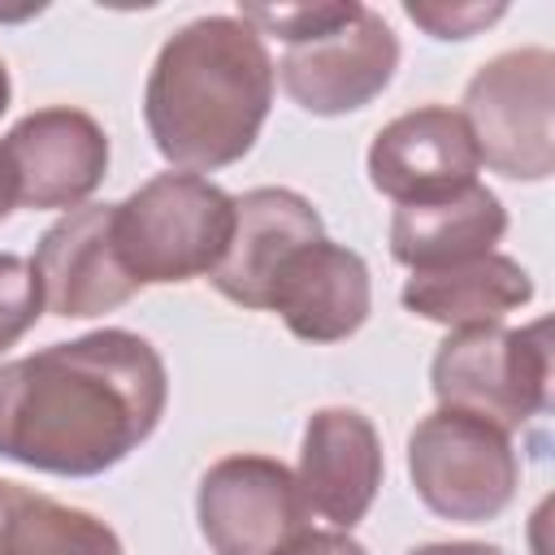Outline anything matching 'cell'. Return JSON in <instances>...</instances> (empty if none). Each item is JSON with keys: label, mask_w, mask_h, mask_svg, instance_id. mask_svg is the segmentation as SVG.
<instances>
[{"label": "cell", "mask_w": 555, "mask_h": 555, "mask_svg": "<svg viewBox=\"0 0 555 555\" xmlns=\"http://www.w3.org/2000/svg\"><path fill=\"white\" fill-rule=\"evenodd\" d=\"M273 56L243 17H195L173 30L143 87V121L156 152L182 173L243 160L273 104Z\"/></svg>", "instance_id": "2"}, {"label": "cell", "mask_w": 555, "mask_h": 555, "mask_svg": "<svg viewBox=\"0 0 555 555\" xmlns=\"http://www.w3.org/2000/svg\"><path fill=\"white\" fill-rule=\"evenodd\" d=\"M0 160L22 208H82L108 173V134L82 108L26 113L4 139Z\"/></svg>", "instance_id": "9"}, {"label": "cell", "mask_w": 555, "mask_h": 555, "mask_svg": "<svg viewBox=\"0 0 555 555\" xmlns=\"http://www.w3.org/2000/svg\"><path fill=\"white\" fill-rule=\"evenodd\" d=\"M278 555H369V551L343 529H308L291 546H282Z\"/></svg>", "instance_id": "21"}, {"label": "cell", "mask_w": 555, "mask_h": 555, "mask_svg": "<svg viewBox=\"0 0 555 555\" xmlns=\"http://www.w3.org/2000/svg\"><path fill=\"white\" fill-rule=\"evenodd\" d=\"M468 134L481 165L512 182H542L555 169V52L512 48L490 56L464 87Z\"/></svg>", "instance_id": "5"}, {"label": "cell", "mask_w": 555, "mask_h": 555, "mask_svg": "<svg viewBox=\"0 0 555 555\" xmlns=\"http://www.w3.org/2000/svg\"><path fill=\"white\" fill-rule=\"evenodd\" d=\"M13 204H17V195H13V178H9V169H4V160H0V221L13 212Z\"/></svg>", "instance_id": "23"}, {"label": "cell", "mask_w": 555, "mask_h": 555, "mask_svg": "<svg viewBox=\"0 0 555 555\" xmlns=\"http://www.w3.org/2000/svg\"><path fill=\"white\" fill-rule=\"evenodd\" d=\"M0 555H121V538L82 507L4 481Z\"/></svg>", "instance_id": "17"}, {"label": "cell", "mask_w": 555, "mask_h": 555, "mask_svg": "<svg viewBox=\"0 0 555 555\" xmlns=\"http://www.w3.org/2000/svg\"><path fill=\"white\" fill-rule=\"evenodd\" d=\"M356 9L360 4H351V0L347 4H278V9H256L251 4V9H238V17L247 26H256L260 39L264 35H278L286 48H295V43H308V39L343 26Z\"/></svg>", "instance_id": "18"}, {"label": "cell", "mask_w": 555, "mask_h": 555, "mask_svg": "<svg viewBox=\"0 0 555 555\" xmlns=\"http://www.w3.org/2000/svg\"><path fill=\"white\" fill-rule=\"evenodd\" d=\"M113 212L117 204H82L43 230L30 264L52 317L87 321L139 295L113 243Z\"/></svg>", "instance_id": "11"}, {"label": "cell", "mask_w": 555, "mask_h": 555, "mask_svg": "<svg viewBox=\"0 0 555 555\" xmlns=\"http://www.w3.org/2000/svg\"><path fill=\"white\" fill-rule=\"evenodd\" d=\"M199 533L212 555H278L308 533L295 473L273 455H225L199 477Z\"/></svg>", "instance_id": "7"}, {"label": "cell", "mask_w": 555, "mask_h": 555, "mask_svg": "<svg viewBox=\"0 0 555 555\" xmlns=\"http://www.w3.org/2000/svg\"><path fill=\"white\" fill-rule=\"evenodd\" d=\"M403 308L451 325V330H473V325H499L507 312L525 308L533 299V278L520 260L486 251L447 269L412 273L403 282Z\"/></svg>", "instance_id": "16"}, {"label": "cell", "mask_w": 555, "mask_h": 555, "mask_svg": "<svg viewBox=\"0 0 555 555\" xmlns=\"http://www.w3.org/2000/svg\"><path fill=\"white\" fill-rule=\"evenodd\" d=\"M481 156L460 108L425 104L386 121L369 143V182L395 204H425L477 182Z\"/></svg>", "instance_id": "10"}, {"label": "cell", "mask_w": 555, "mask_h": 555, "mask_svg": "<svg viewBox=\"0 0 555 555\" xmlns=\"http://www.w3.org/2000/svg\"><path fill=\"white\" fill-rule=\"evenodd\" d=\"M551 325L525 330L473 325L451 330L429 364L438 408H455L499 425L503 434L542 416L551 403Z\"/></svg>", "instance_id": "4"}, {"label": "cell", "mask_w": 555, "mask_h": 555, "mask_svg": "<svg viewBox=\"0 0 555 555\" xmlns=\"http://www.w3.org/2000/svg\"><path fill=\"white\" fill-rule=\"evenodd\" d=\"M9 91H13V87H9V69H4V61H0V113L9 108Z\"/></svg>", "instance_id": "24"}, {"label": "cell", "mask_w": 555, "mask_h": 555, "mask_svg": "<svg viewBox=\"0 0 555 555\" xmlns=\"http://www.w3.org/2000/svg\"><path fill=\"white\" fill-rule=\"evenodd\" d=\"M403 13L425 26L434 39H468L477 30H486L490 22H499L507 13V4H425V0H408Z\"/></svg>", "instance_id": "20"}, {"label": "cell", "mask_w": 555, "mask_h": 555, "mask_svg": "<svg viewBox=\"0 0 555 555\" xmlns=\"http://www.w3.org/2000/svg\"><path fill=\"white\" fill-rule=\"evenodd\" d=\"M386 460L373 421L356 408H317L304 425L299 447V490L308 512L325 516L338 529L364 520L377 499Z\"/></svg>", "instance_id": "13"}, {"label": "cell", "mask_w": 555, "mask_h": 555, "mask_svg": "<svg viewBox=\"0 0 555 555\" xmlns=\"http://www.w3.org/2000/svg\"><path fill=\"white\" fill-rule=\"evenodd\" d=\"M503 234H507V208L490 186L473 182L442 199L399 204L390 217V256L412 273H429L494 251Z\"/></svg>", "instance_id": "15"}, {"label": "cell", "mask_w": 555, "mask_h": 555, "mask_svg": "<svg viewBox=\"0 0 555 555\" xmlns=\"http://www.w3.org/2000/svg\"><path fill=\"white\" fill-rule=\"evenodd\" d=\"M325 238L321 212L291 186H256L234 199V230L225 256L208 273V282L243 308H269V291L282 264L304 247Z\"/></svg>", "instance_id": "12"}, {"label": "cell", "mask_w": 555, "mask_h": 555, "mask_svg": "<svg viewBox=\"0 0 555 555\" xmlns=\"http://www.w3.org/2000/svg\"><path fill=\"white\" fill-rule=\"evenodd\" d=\"M43 312V291L26 256L0 251V351H9Z\"/></svg>", "instance_id": "19"}, {"label": "cell", "mask_w": 555, "mask_h": 555, "mask_svg": "<svg viewBox=\"0 0 555 555\" xmlns=\"http://www.w3.org/2000/svg\"><path fill=\"white\" fill-rule=\"evenodd\" d=\"M408 555H507V551L490 542H425V546H412Z\"/></svg>", "instance_id": "22"}, {"label": "cell", "mask_w": 555, "mask_h": 555, "mask_svg": "<svg viewBox=\"0 0 555 555\" xmlns=\"http://www.w3.org/2000/svg\"><path fill=\"white\" fill-rule=\"evenodd\" d=\"M0 503H4V481H0Z\"/></svg>", "instance_id": "25"}, {"label": "cell", "mask_w": 555, "mask_h": 555, "mask_svg": "<svg viewBox=\"0 0 555 555\" xmlns=\"http://www.w3.org/2000/svg\"><path fill=\"white\" fill-rule=\"evenodd\" d=\"M169 403L160 351L130 330H95L0 364V460L95 477L152 438Z\"/></svg>", "instance_id": "1"}, {"label": "cell", "mask_w": 555, "mask_h": 555, "mask_svg": "<svg viewBox=\"0 0 555 555\" xmlns=\"http://www.w3.org/2000/svg\"><path fill=\"white\" fill-rule=\"evenodd\" d=\"M399 69V39L373 9H356L343 26L286 48L278 78L312 117H343L373 104Z\"/></svg>", "instance_id": "8"}, {"label": "cell", "mask_w": 555, "mask_h": 555, "mask_svg": "<svg viewBox=\"0 0 555 555\" xmlns=\"http://www.w3.org/2000/svg\"><path fill=\"white\" fill-rule=\"evenodd\" d=\"M234 230V195L199 173H156L113 212V243L139 286L208 278Z\"/></svg>", "instance_id": "3"}, {"label": "cell", "mask_w": 555, "mask_h": 555, "mask_svg": "<svg viewBox=\"0 0 555 555\" xmlns=\"http://www.w3.org/2000/svg\"><path fill=\"white\" fill-rule=\"evenodd\" d=\"M408 473L416 499L434 516L460 525L494 520L520 486L512 438L499 425L455 408H438L416 421L408 434Z\"/></svg>", "instance_id": "6"}, {"label": "cell", "mask_w": 555, "mask_h": 555, "mask_svg": "<svg viewBox=\"0 0 555 555\" xmlns=\"http://www.w3.org/2000/svg\"><path fill=\"white\" fill-rule=\"evenodd\" d=\"M373 308V282L360 251L317 238L304 243L278 273L269 291V312L304 343H343L351 338Z\"/></svg>", "instance_id": "14"}]
</instances>
